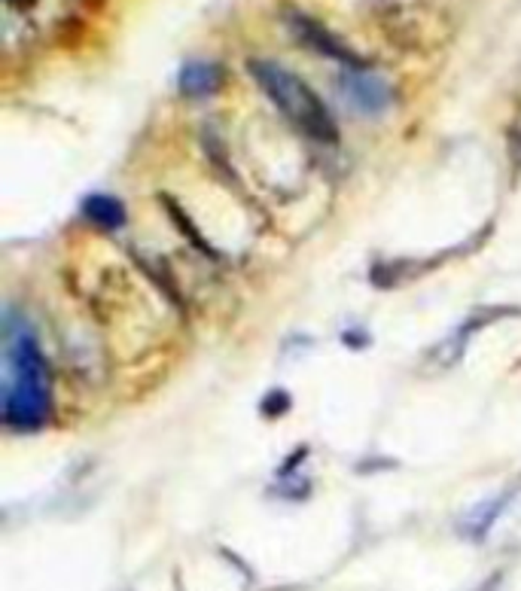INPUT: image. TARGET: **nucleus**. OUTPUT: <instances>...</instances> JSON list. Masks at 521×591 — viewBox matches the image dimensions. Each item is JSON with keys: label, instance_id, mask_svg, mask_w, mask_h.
<instances>
[{"label": "nucleus", "instance_id": "0eeeda50", "mask_svg": "<svg viewBox=\"0 0 521 591\" xmlns=\"http://www.w3.org/2000/svg\"><path fill=\"white\" fill-rule=\"evenodd\" d=\"M506 506V497H497V500H485V503H479L476 510L464 518V531L470 533L472 540H482L485 533L491 531L494 518H497L500 512H503Z\"/></svg>", "mask_w": 521, "mask_h": 591}, {"label": "nucleus", "instance_id": "423d86ee", "mask_svg": "<svg viewBox=\"0 0 521 591\" xmlns=\"http://www.w3.org/2000/svg\"><path fill=\"white\" fill-rule=\"evenodd\" d=\"M82 214H86L88 223H95L104 232H116L126 226V204L113 196H88L82 198Z\"/></svg>", "mask_w": 521, "mask_h": 591}, {"label": "nucleus", "instance_id": "20e7f679", "mask_svg": "<svg viewBox=\"0 0 521 591\" xmlns=\"http://www.w3.org/2000/svg\"><path fill=\"white\" fill-rule=\"evenodd\" d=\"M287 22L293 27V37L302 40V43L308 46V50L326 55V58H335V61H345L348 67H363V61L356 58V55L348 50L345 43H341L335 34H329L324 25L314 22V19L302 16V12H287Z\"/></svg>", "mask_w": 521, "mask_h": 591}, {"label": "nucleus", "instance_id": "39448f33", "mask_svg": "<svg viewBox=\"0 0 521 591\" xmlns=\"http://www.w3.org/2000/svg\"><path fill=\"white\" fill-rule=\"evenodd\" d=\"M219 86H223V71L211 61H189L177 77V88L187 98H208Z\"/></svg>", "mask_w": 521, "mask_h": 591}, {"label": "nucleus", "instance_id": "7ed1b4c3", "mask_svg": "<svg viewBox=\"0 0 521 591\" xmlns=\"http://www.w3.org/2000/svg\"><path fill=\"white\" fill-rule=\"evenodd\" d=\"M339 88L345 92L348 104L363 116H379L390 107V86L379 77L375 71L363 67H345V73L339 77Z\"/></svg>", "mask_w": 521, "mask_h": 591}, {"label": "nucleus", "instance_id": "1a4fd4ad", "mask_svg": "<svg viewBox=\"0 0 521 591\" xmlns=\"http://www.w3.org/2000/svg\"><path fill=\"white\" fill-rule=\"evenodd\" d=\"M290 409V400H287V394H272V396H265V403H263V411L269 418H274V415H280V411H287Z\"/></svg>", "mask_w": 521, "mask_h": 591}, {"label": "nucleus", "instance_id": "9d476101", "mask_svg": "<svg viewBox=\"0 0 521 591\" xmlns=\"http://www.w3.org/2000/svg\"><path fill=\"white\" fill-rule=\"evenodd\" d=\"M6 4L19 6V10H27V6H34V4H37V0H6Z\"/></svg>", "mask_w": 521, "mask_h": 591}, {"label": "nucleus", "instance_id": "f257e3e1", "mask_svg": "<svg viewBox=\"0 0 521 591\" xmlns=\"http://www.w3.org/2000/svg\"><path fill=\"white\" fill-rule=\"evenodd\" d=\"M4 421L12 430H40L50 418L52 388L43 350L22 318L6 311L4 318V378H0Z\"/></svg>", "mask_w": 521, "mask_h": 591}, {"label": "nucleus", "instance_id": "6e6552de", "mask_svg": "<svg viewBox=\"0 0 521 591\" xmlns=\"http://www.w3.org/2000/svg\"><path fill=\"white\" fill-rule=\"evenodd\" d=\"M162 202H165V211H168V217L174 219L177 226H180V232H183V235H187L189 242L198 247V250H204V253H208V257H217V253H214V247H211V244L204 242V238L198 235V232H195V229H192V226H189V219H187V214H183V211H180V204H177L174 198H168V196H165Z\"/></svg>", "mask_w": 521, "mask_h": 591}, {"label": "nucleus", "instance_id": "f03ea898", "mask_svg": "<svg viewBox=\"0 0 521 591\" xmlns=\"http://www.w3.org/2000/svg\"><path fill=\"white\" fill-rule=\"evenodd\" d=\"M247 71L253 73L257 86L263 88L272 98V104L314 141L333 143L335 137V119L329 116V110L324 107V101L308 88V82H302L296 73H290L287 67L274 65L269 58H253L247 65Z\"/></svg>", "mask_w": 521, "mask_h": 591}]
</instances>
